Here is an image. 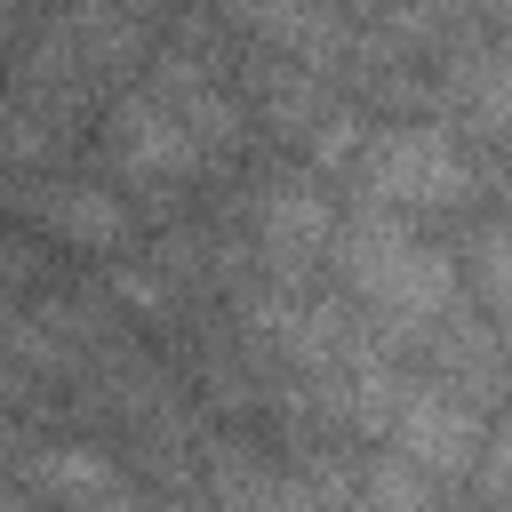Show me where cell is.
<instances>
[{"label":"cell","mask_w":512,"mask_h":512,"mask_svg":"<svg viewBox=\"0 0 512 512\" xmlns=\"http://www.w3.org/2000/svg\"><path fill=\"white\" fill-rule=\"evenodd\" d=\"M336 264H344L352 296L384 320V336H416L424 320H440L456 304V256L416 240L400 216H384V200H368L360 216L336 224Z\"/></svg>","instance_id":"cell-1"},{"label":"cell","mask_w":512,"mask_h":512,"mask_svg":"<svg viewBox=\"0 0 512 512\" xmlns=\"http://www.w3.org/2000/svg\"><path fill=\"white\" fill-rule=\"evenodd\" d=\"M352 168H360V184H368L376 200H408V208H456V200L472 192L464 152H456L440 128H424V120L368 128V144H360Z\"/></svg>","instance_id":"cell-2"},{"label":"cell","mask_w":512,"mask_h":512,"mask_svg":"<svg viewBox=\"0 0 512 512\" xmlns=\"http://www.w3.org/2000/svg\"><path fill=\"white\" fill-rule=\"evenodd\" d=\"M480 440H488L480 432V408L464 392H440V384H408V400H400V416L384 432V448H400L432 488H464Z\"/></svg>","instance_id":"cell-3"},{"label":"cell","mask_w":512,"mask_h":512,"mask_svg":"<svg viewBox=\"0 0 512 512\" xmlns=\"http://www.w3.org/2000/svg\"><path fill=\"white\" fill-rule=\"evenodd\" d=\"M112 160L128 176H192L200 168V136L176 120V104L152 88V96H120L112 104Z\"/></svg>","instance_id":"cell-4"},{"label":"cell","mask_w":512,"mask_h":512,"mask_svg":"<svg viewBox=\"0 0 512 512\" xmlns=\"http://www.w3.org/2000/svg\"><path fill=\"white\" fill-rule=\"evenodd\" d=\"M256 240H264V264H272L280 280L304 272V264L336 240V208H328V192H320L312 176L264 184V200H256Z\"/></svg>","instance_id":"cell-5"},{"label":"cell","mask_w":512,"mask_h":512,"mask_svg":"<svg viewBox=\"0 0 512 512\" xmlns=\"http://www.w3.org/2000/svg\"><path fill=\"white\" fill-rule=\"evenodd\" d=\"M232 24H240V32H256L264 48H280V56L312 64V72H336V64H344V48H352V32H344L336 0H232Z\"/></svg>","instance_id":"cell-6"},{"label":"cell","mask_w":512,"mask_h":512,"mask_svg":"<svg viewBox=\"0 0 512 512\" xmlns=\"http://www.w3.org/2000/svg\"><path fill=\"white\" fill-rule=\"evenodd\" d=\"M32 216H40L56 240H72V248H128V232H136L128 200L104 192V184H48V192L32 200Z\"/></svg>","instance_id":"cell-7"},{"label":"cell","mask_w":512,"mask_h":512,"mask_svg":"<svg viewBox=\"0 0 512 512\" xmlns=\"http://www.w3.org/2000/svg\"><path fill=\"white\" fill-rule=\"evenodd\" d=\"M416 336L432 344V360L448 368V384H456L464 400L504 392V336H496V328H480V320H464V312L448 304V312H440V320H424Z\"/></svg>","instance_id":"cell-8"},{"label":"cell","mask_w":512,"mask_h":512,"mask_svg":"<svg viewBox=\"0 0 512 512\" xmlns=\"http://www.w3.org/2000/svg\"><path fill=\"white\" fill-rule=\"evenodd\" d=\"M448 88H456V104H464L480 128L512 136V40H504V32L480 40V48H464L456 72H448Z\"/></svg>","instance_id":"cell-9"},{"label":"cell","mask_w":512,"mask_h":512,"mask_svg":"<svg viewBox=\"0 0 512 512\" xmlns=\"http://www.w3.org/2000/svg\"><path fill=\"white\" fill-rule=\"evenodd\" d=\"M24 488L32 496H88V504H120L128 496V472H112L104 456L88 448H24Z\"/></svg>","instance_id":"cell-10"},{"label":"cell","mask_w":512,"mask_h":512,"mask_svg":"<svg viewBox=\"0 0 512 512\" xmlns=\"http://www.w3.org/2000/svg\"><path fill=\"white\" fill-rule=\"evenodd\" d=\"M472 280H480L488 320H496V336H504V352H512V216L472 232Z\"/></svg>","instance_id":"cell-11"},{"label":"cell","mask_w":512,"mask_h":512,"mask_svg":"<svg viewBox=\"0 0 512 512\" xmlns=\"http://www.w3.org/2000/svg\"><path fill=\"white\" fill-rule=\"evenodd\" d=\"M360 144H368V120L360 112H344V104H328L312 128H304V160L328 176V168H352L360 160Z\"/></svg>","instance_id":"cell-12"},{"label":"cell","mask_w":512,"mask_h":512,"mask_svg":"<svg viewBox=\"0 0 512 512\" xmlns=\"http://www.w3.org/2000/svg\"><path fill=\"white\" fill-rule=\"evenodd\" d=\"M352 496H368V504H424V496H440V488H432V480H424L400 448H384V456L352 480Z\"/></svg>","instance_id":"cell-13"},{"label":"cell","mask_w":512,"mask_h":512,"mask_svg":"<svg viewBox=\"0 0 512 512\" xmlns=\"http://www.w3.org/2000/svg\"><path fill=\"white\" fill-rule=\"evenodd\" d=\"M464 488H472L480 504H512V432H496V440H480V456H472V472H464Z\"/></svg>","instance_id":"cell-14"},{"label":"cell","mask_w":512,"mask_h":512,"mask_svg":"<svg viewBox=\"0 0 512 512\" xmlns=\"http://www.w3.org/2000/svg\"><path fill=\"white\" fill-rule=\"evenodd\" d=\"M424 16H464V8H488V0H416Z\"/></svg>","instance_id":"cell-15"}]
</instances>
